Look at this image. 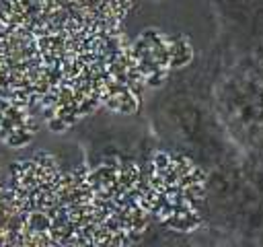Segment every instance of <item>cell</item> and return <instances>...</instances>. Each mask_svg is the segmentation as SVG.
I'll list each match as a JSON object with an SVG mask.
<instances>
[{
	"mask_svg": "<svg viewBox=\"0 0 263 247\" xmlns=\"http://www.w3.org/2000/svg\"><path fill=\"white\" fill-rule=\"evenodd\" d=\"M222 70V51L214 43L193 66L173 74L150 103L148 117L154 136L203 171L234 148L214 103V89Z\"/></svg>",
	"mask_w": 263,
	"mask_h": 247,
	"instance_id": "6da1fadb",
	"label": "cell"
},
{
	"mask_svg": "<svg viewBox=\"0 0 263 247\" xmlns=\"http://www.w3.org/2000/svg\"><path fill=\"white\" fill-rule=\"evenodd\" d=\"M203 233L220 243H259L263 237V163L234 146L205 171Z\"/></svg>",
	"mask_w": 263,
	"mask_h": 247,
	"instance_id": "7a4b0ae2",
	"label": "cell"
},
{
	"mask_svg": "<svg viewBox=\"0 0 263 247\" xmlns=\"http://www.w3.org/2000/svg\"><path fill=\"white\" fill-rule=\"evenodd\" d=\"M214 103L232 144L263 163V76L224 68Z\"/></svg>",
	"mask_w": 263,
	"mask_h": 247,
	"instance_id": "3957f363",
	"label": "cell"
},
{
	"mask_svg": "<svg viewBox=\"0 0 263 247\" xmlns=\"http://www.w3.org/2000/svg\"><path fill=\"white\" fill-rule=\"evenodd\" d=\"M261 243H263V237H261V241H259V245H261Z\"/></svg>",
	"mask_w": 263,
	"mask_h": 247,
	"instance_id": "5b68a950",
	"label": "cell"
},
{
	"mask_svg": "<svg viewBox=\"0 0 263 247\" xmlns=\"http://www.w3.org/2000/svg\"><path fill=\"white\" fill-rule=\"evenodd\" d=\"M224 68L263 76V0H212Z\"/></svg>",
	"mask_w": 263,
	"mask_h": 247,
	"instance_id": "277c9868",
	"label": "cell"
}]
</instances>
